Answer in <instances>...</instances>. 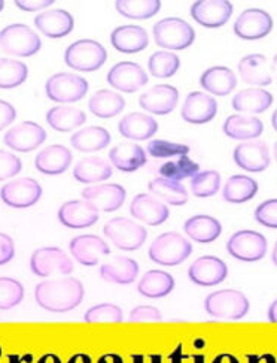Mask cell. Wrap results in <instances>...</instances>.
<instances>
[{
    "label": "cell",
    "instance_id": "6da1fadb",
    "mask_svg": "<svg viewBox=\"0 0 277 363\" xmlns=\"http://www.w3.org/2000/svg\"><path fill=\"white\" fill-rule=\"evenodd\" d=\"M84 284L76 278L47 280L35 289L36 303L49 313H67L78 308L84 301Z\"/></svg>",
    "mask_w": 277,
    "mask_h": 363
},
{
    "label": "cell",
    "instance_id": "7a4b0ae2",
    "mask_svg": "<svg viewBox=\"0 0 277 363\" xmlns=\"http://www.w3.org/2000/svg\"><path fill=\"white\" fill-rule=\"evenodd\" d=\"M192 253L191 242L176 232H165L154 240L148 250L149 259L161 267H176Z\"/></svg>",
    "mask_w": 277,
    "mask_h": 363
},
{
    "label": "cell",
    "instance_id": "3957f363",
    "mask_svg": "<svg viewBox=\"0 0 277 363\" xmlns=\"http://www.w3.org/2000/svg\"><path fill=\"white\" fill-rule=\"evenodd\" d=\"M106 60V48L93 39L76 40L64 51V63L79 72L99 71Z\"/></svg>",
    "mask_w": 277,
    "mask_h": 363
},
{
    "label": "cell",
    "instance_id": "277c9868",
    "mask_svg": "<svg viewBox=\"0 0 277 363\" xmlns=\"http://www.w3.org/2000/svg\"><path fill=\"white\" fill-rule=\"evenodd\" d=\"M251 308L249 299L239 290H218L211 293L204 301L206 313L223 320H240Z\"/></svg>",
    "mask_w": 277,
    "mask_h": 363
},
{
    "label": "cell",
    "instance_id": "5b68a950",
    "mask_svg": "<svg viewBox=\"0 0 277 363\" xmlns=\"http://www.w3.org/2000/svg\"><path fill=\"white\" fill-rule=\"evenodd\" d=\"M152 33H154L155 44L164 50L181 51L191 47L196 40V32L192 26L177 17L160 20L155 23Z\"/></svg>",
    "mask_w": 277,
    "mask_h": 363
},
{
    "label": "cell",
    "instance_id": "8992f818",
    "mask_svg": "<svg viewBox=\"0 0 277 363\" xmlns=\"http://www.w3.org/2000/svg\"><path fill=\"white\" fill-rule=\"evenodd\" d=\"M0 48L17 57H32L42 48V40L29 26L17 23L0 32Z\"/></svg>",
    "mask_w": 277,
    "mask_h": 363
},
{
    "label": "cell",
    "instance_id": "52a82bcc",
    "mask_svg": "<svg viewBox=\"0 0 277 363\" xmlns=\"http://www.w3.org/2000/svg\"><path fill=\"white\" fill-rule=\"evenodd\" d=\"M103 235L109 241H112L117 248L124 251L138 250L148 238V232L141 223L126 217L109 220L103 226Z\"/></svg>",
    "mask_w": 277,
    "mask_h": 363
},
{
    "label": "cell",
    "instance_id": "ba28073f",
    "mask_svg": "<svg viewBox=\"0 0 277 363\" xmlns=\"http://www.w3.org/2000/svg\"><path fill=\"white\" fill-rule=\"evenodd\" d=\"M88 91V82L75 74L60 72L48 78L45 93L48 99L55 104H75L84 99Z\"/></svg>",
    "mask_w": 277,
    "mask_h": 363
},
{
    "label": "cell",
    "instance_id": "9c48e42d",
    "mask_svg": "<svg viewBox=\"0 0 277 363\" xmlns=\"http://www.w3.org/2000/svg\"><path fill=\"white\" fill-rule=\"evenodd\" d=\"M30 269L40 278L51 275H69L73 271V263L59 247H42L33 251L30 257Z\"/></svg>",
    "mask_w": 277,
    "mask_h": 363
},
{
    "label": "cell",
    "instance_id": "30bf717a",
    "mask_svg": "<svg viewBox=\"0 0 277 363\" xmlns=\"http://www.w3.org/2000/svg\"><path fill=\"white\" fill-rule=\"evenodd\" d=\"M266 236L255 230L235 232L227 242V251L231 257L240 262H258L267 255Z\"/></svg>",
    "mask_w": 277,
    "mask_h": 363
},
{
    "label": "cell",
    "instance_id": "8fae6325",
    "mask_svg": "<svg viewBox=\"0 0 277 363\" xmlns=\"http://www.w3.org/2000/svg\"><path fill=\"white\" fill-rule=\"evenodd\" d=\"M42 198V187L33 178H18L9 181L0 189V199L11 208L24 209L36 205Z\"/></svg>",
    "mask_w": 277,
    "mask_h": 363
},
{
    "label": "cell",
    "instance_id": "7c38bea8",
    "mask_svg": "<svg viewBox=\"0 0 277 363\" xmlns=\"http://www.w3.org/2000/svg\"><path fill=\"white\" fill-rule=\"evenodd\" d=\"M47 141V132L42 125L35 121H23L13 125L5 136L4 143L8 148L18 152H30Z\"/></svg>",
    "mask_w": 277,
    "mask_h": 363
},
{
    "label": "cell",
    "instance_id": "4fadbf2b",
    "mask_svg": "<svg viewBox=\"0 0 277 363\" xmlns=\"http://www.w3.org/2000/svg\"><path fill=\"white\" fill-rule=\"evenodd\" d=\"M273 18L264 9H246L234 23V33L243 40H258L270 35Z\"/></svg>",
    "mask_w": 277,
    "mask_h": 363
},
{
    "label": "cell",
    "instance_id": "5bb4252c",
    "mask_svg": "<svg viewBox=\"0 0 277 363\" xmlns=\"http://www.w3.org/2000/svg\"><path fill=\"white\" fill-rule=\"evenodd\" d=\"M148 75L141 65L134 62H119L107 72L109 86L122 91L134 93L148 84Z\"/></svg>",
    "mask_w": 277,
    "mask_h": 363
},
{
    "label": "cell",
    "instance_id": "9a60e30c",
    "mask_svg": "<svg viewBox=\"0 0 277 363\" xmlns=\"http://www.w3.org/2000/svg\"><path fill=\"white\" fill-rule=\"evenodd\" d=\"M231 16L232 4L228 0H197L191 6L192 20L207 29H218L227 24Z\"/></svg>",
    "mask_w": 277,
    "mask_h": 363
},
{
    "label": "cell",
    "instance_id": "2e32d148",
    "mask_svg": "<svg viewBox=\"0 0 277 363\" xmlns=\"http://www.w3.org/2000/svg\"><path fill=\"white\" fill-rule=\"evenodd\" d=\"M127 191L119 184H95L82 190V199L91 203L97 211L114 213L126 202Z\"/></svg>",
    "mask_w": 277,
    "mask_h": 363
},
{
    "label": "cell",
    "instance_id": "e0dca14e",
    "mask_svg": "<svg viewBox=\"0 0 277 363\" xmlns=\"http://www.w3.org/2000/svg\"><path fill=\"white\" fill-rule=\"evenodd\" d=\"M179 102V91L170 84H158L146 90L138 97V105L146 113L154 116H167L176 109Z\"/></svg>",
    "mask_w": 277,
    "mask_h": 363
},
{
    "label": "cell",
    "instance_id": "ac0fdd59",
    "mask_svg": "<svg viewBox=\"0 0 277 363\" xmlns=\"http://www.w3.org/2000/svg\"><path fill=\"white\" fill-rule=\"evenodd\" d=\"M228 275V268L224 260L215 256H201L194 262L189 269V280L201 287H212L223 283Z\"/></svg>",
    "mask_w": 277,
    "mask_h": 363
},
{
    "label": "cell",
    "instance_id": "d6986e66",
    "mask_svg": "<svg viewBox=\"0 0 277 363\" xmlns=\"http://www.w3.org/2000/svg\"><path fill=\"white\" fill-rule=\"evenodd\" d=\"M234 163L246 172L259 174L270 166V150L261 141H249L235 147L232 152Z\"/></svg>",
    "mask_w": 277,
    "mask_h": 363
},
{
    "label": "cell",
    "instance_id": "ffe728a7",
    "mask_svg": "<svg viewBox=\"0 0 277 363\" xmlns=\"http://www.w3.org/2000/svg\"><path fill=\"white\" fill-rule=\"evenodd\" d=\"M71 255L84 267H95L102 257L110 255V248L97 235H79L69 244Z\"/></svg>",
    "mask_w": 277,
    "mask_h": 363
},
{
    "label": "cell",
    "instance_id": "44dd1931",
    "mask_svg": "<svg viewBox=\"0 0 277 363\" xmlns=\"http://www.w3.org/2000/svg\"><path fill=\"white\" fill-rule=\"evenodd\" d=\"M130 214L148 226H160L167 221L170 211L167 205L152 194H137L130 203Z\"/></svg>",
    "mask_w": 277,
    "mask_h": 363
},
{
    "label": "cell",
    "instance_id": "7402d4cb",
    "mask_svg": "<svg viewBox=\"0 0 277 363\" xmlns=\"http://www.w3.org/2000/svg\"><path fill=\"white\" fill-rule=\"evenodd\" d=\"M59 220L69 229H87L99 221V211L84 199L69 201L60 206Z\"/></svg>",
    "mask_w": 277,
    "mask_h": 363
},
{
    "label": "cell",
    "instance_id": "603a6c76",
    "mask_svg": "<svg viewBox=\"0 0 277 363\" xmlns=\"http://www.w3.org/2000/svg\"><path fill=\"white\" fill-rule=\"evenodd\" d=\"M181 114L189 124H206L216 117L218 104L211 94L192 91L187 96Z\"/></svg>",
    "mask_w": 277,
    "mask_h": 363
},
{
    "label": "cell",
    "instance_id": "cb8c5ba5",
    "mask_svg": "<svg viewBox=\"0 0 277 363\" xmlns=\"http://www.w3.org/2000/svg\"><path fill=\"white\" fill-rule=\"evenodd\" d=\"M72 151L64 145L54 144L37 152L35 159L36 169L44 175H61L72 164Z\"/></svg>",
    "mask_w": 277,
    "mask_h": 363
},
{
    "label": "cell",
    "instance_id": "d4e9b609",
    "mask_svg": "<svg viewBox=\"0 0 277 363\" xmlns=\"http://www.w3.org/2000/svg\"><path fill=\"white\" fill-rule=\"evenodd\" d=\"M35 26L42 35L52 39H60L72 33L75 20L69 11L51 9L39 13L35 18Z\"/></svg>",
    "mask_w": 277,
    "mask_h": 363
},
{
    "label": "cell",
    "instance_id": "484cf974",
    "mask_svg": "<svg viewBox=\"0 0 277 363\" xmlns=\"http://www.w3.org/2000/svg\"><path fill=\"white\" fill-rule=\"evenodd\" d=\"M110 44L122 54H136L149 45V36L141 26H119L110 33Z\"/></svg>",
    "mask_w": 277,
    "mask_h": 363
},
{
    "label": "cell",
    "instance_id": "4316f807",
    "mask_svg": "<svg viewBox=\"0 0 277 363\" xmlns=\"http://www.w3.org/2000/svg\"><path fill=\"white\" fill-rule=\"evenodd\" d=\"M239 74L242 79L251 86L266 87L273 82L271 66L264 54H249L239 62Z\"/></svg>",
    "mask_w": 277,
    "mask_h": 363
},
{
    "label": "cell",
    "instance_id": "83f0119b",
    "mask_svg": "<svg viewBox=\"0 0 277 363\" xmlns=\"http://www.w3.org/2000/svg\"><path fill=\"white\" fill-rule=\"evenodd\" d=\"M118 130L124 138L131 141H146L157 133L158 123L149 114L130 113L121 118Z\"/></svg>",
    "mask_w": 277,
    "mask_h": 363
},
{
    "label": "cell",
    "instance_id": "f1b7e54d",
    "mask_svg": "<svg viewBox=\"0 0 277 363\" xmlns=\"http://www.w3.org/2000/svg\"><path fill=\"white\" fill-rule=\"evenodd\" d=\"M110 163L121 172H134L146 164V152L136 143H121L109 151Z\"/></svg>",
    "mask_w": 277,
    "mask_h": 363
},
{
    "label": "cell",
    "instance_id": "f546056e",
    "mask_svg": "<svg viewBox=\"0 0 277 363\" xmlns=\"http://www.w3.org/2000/svg\"><path fill=\"white\" fill-rule=\"evenodd\" d=\"M138 275V263L134 259L126 256L112 257L103 263L100 268V277L107 283L114 284H131Z\"/></svg>",
    "mask_w": 277,
    "mask_h": 363
},
{
    "label": "cell",
    "instance_id": "4dcf8cb0",
    "mask_svg": "<svg viewBox=\"0 0 277 363\" xmlns=\"http://www.w3.org/2000/svg\"><path fill=\"white\" fill-rule=\"evenodd\" d=\"M200 86L211 94L227 96L237 87V77L225 66H213L203 72Z\"/></svg>",
    "mask_w": 277,
    "mask_h": 363
},
{
    "label": "cell",
    "instance_id": "1f68e13d",
    "mask_svg": "<svg viewBox=\"0 0 277 363\" xmlns=\"http://www.w3.org/2000/svg\"><path fill=\"white\" fill-rule=\"evenodd\" d=\"M184 232L189 240L200 244H211L223 233V225L211 216H194L184 225Z\"/></svg>",
    "mask_w": 277,
    "mask_h": 363
},
{
    "label": "cell",
    "instance_id": "d6a6232c",
    "mask_svg": "<svg viewBox=\"0 0 277 363\" xmlns=\"http://www.w3.org/2000/svg\"><path fill=\"white\" fill-rule=\"evenodd\" d=\"M232 108L237 113L262 114L273 105V94L264 89H244L232 97Z\"/></svg>",
    "mask_w": 277,
    "mask_h": 363
},
{
    "label": "cell",
    "instance_id": "836d02e7",
    "mask_svg": "<svg viewBox=\"0 0 277 363\" xmlns=\"http://www.w3.org/2000/svg\"><path fill=\"white\" fill-rule=\"evenodd\" d=\"M223 129L224 133L231 139L249 141V139H255L262 135V132H264V124L254 116L232 114L225 120Z\"/></svg>",
    "mask_w": 277,
    "mask_h": 363
},
{
    "label": "cell",
    "instance_id": "e575fe53",
    "mask_svg": "<svg viewBox=\"0 0 277 363\" xmlns=\"http://www.w3.org/2000/svg\"><path fill=\"white\" fill-rule=\"evenodd\" d=\"M73 177L81 184H97L112 177V166L102 157H86L73 167Z\"/></svg>",
    "mask_w": 277,
    "mask_h": 363
},
{
    "label": "cell",
    "instance_id": "d590c367",
    "mask_svg": "<svg viewBox=\"0 0 277 363\" xmlns=\"http://www.w3.org/2000/svg\"><path fill=\"white\" fill-rule=\"evenodd\" d=\"M175 289L173 277L160 269L148 271L137 284V291L149 299H160L170 295Z\"/></svg>",
    "mask_w": 277,
    "mask_h": 363
},
{
    "label": "cell",
    "instance_id": "8d00e7d4",
    "mask_svg": "<svg viewBox=\"0 0 277 363\" xmlns=\"http://www.w3.org/2000/svg\"><path fill=\"white\" fill-rule=\"evenodd\" d=\"M126 108L124 97L114 90H99L95 91L88 101V109L93 116L99 118H112L122 113Z\"/></svg>",
    "mask_w": 277,
    "mask_h": 363
},
{
    "label": "cell",
    "instance_id": "74e56055",
    "mask_svg": "<svg viewBox=\"0 0 277 363\" xmlns=\"http://www.w3.org/2000/svg\"><path fill=\"white\" fill-rule=\"evenodd\" d=\"M47 121L54 130L71 132L87 121V114L73 106H54L47 113Z\"/></svg>",
    "mask_w": 277,
    "mask_h": 363
},
{
    "label": "cell",
    "instance_id": "f35d334b",
    "mask_svg": "<svg viewBox=\"0 0 277 363\" xmlns=\"http://www.w3.org/2000/svg\"><path fill=\"white\" fill-rule=\"evenodd\" d=\"M148 190L164 203H169L173 206H181L188 202V191L184 184L179 181H172L165 178H155L148 184Z\"/></svg>",
    "mask_w": 277,
    "mask_h": 363
},
{
    "label": "cell",
    "instance_id": "ab89813d",
    "mask_svg": "<svg viewBox=\"0 0 277 363\" xmlns=\"http://www.w3.org/2000/svg\"><path fill=\"white\" fill-rule=\"evenodd\" d=\"M71 144L82 152H94L106 148L110 144V133L102 125H88L73 133Z\"/></svg>",
    "mask_w": 277,
    "mask_h": 363
},
{
    "label": "cell",
    "instance_id": "60d3db41",
    "mask_svg": "<svg viewBox=\"0 0 277 363\" xmlns=\"http://www.w3.org/2000/svg\"><path fill=\"white\" fill-rule=\"evenodd\" d=\"M258 183L247 175H232L227 179L223 190L224 201L230 203H244L257 196Z\"/></svg>",
    "mask_w": 277,
    "mask_h": 363
},
{
    "label": "cell",
    "instance_id": "b9f144b4",
    "mask_svg": "<svg viewBox=\"0 0 277 363\" xmlns=\"http://www.w3.org/2000/svg\"><path fill=\"white\" fill-rule=\"evenodd\" d=\"M115 9L130 20H149L161 9L160 0H117Z\"/></svg>",
    "mask_w": 277,
    "mask_h": 363
},
{
    "label": "cell",
    "instance_id": "7bdbcfd3",
    "mask_svg": "<svg viewBox=\"0 0 277 363\" xmlns=\"http://www.w3.org/2000/svg\"><path fill=\"white\" fill-rule=\"evenodd\" d=\"M29 77V67L16 59H0V89L11 90L21 86Z\"/></svg>",
    "mask_w": 277,
    "mask_h": 363
},
{
    "label": "cell",
    "instance_id": "ee69618b",
    "mask_svg": "<svg viewBox=\"0 0 277 363\" xmlns=\"http://www.w3.org/2000/svg\"><path fill=\"white\" fill-rule=\"evenodd\" d=\"M181 67V59L170 51H157L148 60V71L154 78H172Z\"/></svg>",
    "mask_w": 277,
    "mask_h": 363
},
{
    "label": "cell",
    "instance_id": "f6af8a7d",
    "mask_svg": "<svg viewBox=\"0 0 277 363\" xmlns=\"http://www.w3.org/2000/svg\"><path fill=\"white\" fill-rule=\"evenodd\" d=\"M158 172L161 178L181 183V179L196 177L200 172V166L196 162H192L188 156H181L177 160L165 162Z\"/></svg>",
    "mask_w": 277,
    "mask_h": 363
},
{
    "label": "cell",
    "instance_id": "bcb514c9",
    "mask_svg": "<svg viewBox=\"0 0 277 363\" xmlns=\"http://www.w3.org/2000/svg\"><path fill=\"white\" fill-rule=\"evenodd\" d=\"M220 187V175L216 171H203L191 178V191L197 198H211Z\"/></svg>",
    "mask_w": 277,
    "mask_h": 363
},
{
    "label": "cell",
    "instance_id": "7dc6e473",
    "mask_svg": "<svg viewBox=\"0 0 277 363\" xmlns=\"http://www.w3.org/2000/svg\"><path fill=\"white\" fill-rule=\"evenodd\" d=\"M24 299V287L13 278H0V310L16 308Z\"/></svg>",
    "mask_w": 277,
    "mask_h": 363
},
{
    "label": "cell",
    "instance_id": "c3c4849f",
    "mask_svg": "<svg viewBox=\"0 0 277 363\" xmlns=\"http://www.w3.org/2000/svg\"><path fill=\"white\" fill-rule=\"evenodd\" d=\"M189 147L185 144H176L164 139H152L148 143L146 151L149 156L155 159H170V157H181L189 155Z\"/></svg>",
    "mask_w": 277,
    "mask_h": 363
},
{
    "label": "cell",
    "instance_id": "681fc988",
    "mask_svg": "<svg viewBox=\"0 0 277 363\" xmlns=\"http://www.w3.org/2000/svg\"><path fill=\"white\" fill-rule=\"evenodd\" d=\"M122 310L115 303H99L86 313L87 323H119L122 322Z\"/></svg>",
    "mask_w": 277,
    "mask_h": 363
},
{
    "label": "cell",
    "instance_id": "f907efd6",
    "mask_svg": "<svg viewBox=\"0 0 277 363\" xmlns=\"http://www.w3.org/2000/svg\"><path fill=\"white\" fill-rule=\"evenodd\" d=\"M255 220L261 226L277 229V199H269L259 203L255 209Z\"/></svg>",
    "mask_w": 277,
    "mask_h": 363
},
{
    "label": "cell",
    "instance_id": "816d5d0a",
    "mask_svg": "<svg viewBox=\"0 0 277 363\" xmlns=\"http://www.w3.org/2000/svg\"><path fill=\"white\" fill-rule=\"evenodd\" d=\"M21 169L23 163L16 155H12V152L5 150H0V181H5L18 175Z\"/></svg>",
    "mask_w": 277,
    "mask_h": 363
},
{
    "label": "cell",
    "instance_id": "f5cc1de1",
    "mask_svg": "<svg viewBox=\"0 0 277 363\" xmlns=\"http://www.w3.org/2000/svg\"><path fill=\"white\" fill-rule=\"evenodd\" d=\"M163 315L158 308L152 305H138L131 310L129 315V322H161Z\"/></svg>",
    "mask_w": 277,
    "mask_h": 363
},
{
    "label": "cell",
    "instance_id": "db71d44e",
    "mask_svg": "<svg viewBox=\"0 0 277 363\" xmlns=\"http://www.w3.org/2000/svg\"><path fill=\"white\" fill-rule=\"evenodd\" d=\"M16 256V245L9 235L0 232V267L9 263Z\"/></svg>",
    "mask_w": 277,
    "mask_h": 363
},
{
    "label": "cell",
    "instance_id": "11a10c76",
    "mask_svg": "<svg viewBox=\"0 0 277 363\" xmlns=\"http://www.w3.org/2000/svg\"><path fill=\"white\" fill-rule=\"evenodd\" d=\"M17 118V111L9 102L0 99V130L6 129Z\"/></svg>",
    "mask_w": 277,
    "mask_h": 363
},
{
    "label": "cell",
    "instance_id": "9f6ffc18",
    "mask_svg": "<svg viewBox=\"0 0 277 363\" xmlns=\"http://www.w3.org/2000/svg\"><path fill=\"white\" fill-rule=\"evenodd\" d=\"M16 5L18 9L27 11V12H35V11H42L48 6L54 5V0H16Z\"/></svg>",
    "mask_w": 277,
    "mask_h": 363
},
{
    "label": "cell",
    "instance_id": "6f0895ef",
    "mask_svg": "<svg viewBox=\"0 0 277 363\" xmlns=\"http://www.w3.org/2000/svg\"><path fill=\"white\" fill-rule=\"evenodd\" d=\"M212 363H240L239 359L232 356V354H228V353H224V354H219L213 359Z\"/></svg>",
    "mask_w": 277,
    "mask_h": 363
},
{
    "label": "cell",
    "instance_id": "680465c9",
    "mask_svg": "<svg viewBox=\"0 0 277 363\" xmlns=\"http://www.w3.org/2000/svg\"><path fill=\"white\" fill-rule=\"evenodd\" d=\"M269 320L271 323H277V299L270 305L269 308Z\"/></svg>",
    "mask_w": 277,
    "mask_h": 363
},
{
    "label": "cell",
    "instance_id": "91938a15",
    "mask_svg": "<svg viewBox=\"0 0 277 363\" xmlns=\"http://www.w3.org/2000/svg\"><path fill=\"white\" fill-rule=\"evenodd\" d=\"M270 66H271V74H273V75L276 77V79H277V54L273 57V63H271Z\"/></svg>",
    "mask_w": 277,
    "mask_h": 363
},
{
    "label": "cell",
    "instance_id": "94428289",
    "mask_svg": "<svg viewBox=\"0 0 277 363\" xmlns=\"http://www.w3.org/2000/svg\"><path fill=\"white\" fill-rule=\"evenodd\" d=\"M271 125H273V129L277 132V109L274 111L273 116H271Z\"/></svg>",
    "mask_w": 277,
    "mask_h": 363
},
{
    "label": "cell",
    "instance_id": "6125c7cd",
    "mask_svg": "<svg viewBox=\"0 0 277 363\" xmlns=\"http://www.w3.org/2000/svg\"><path fill=\"white\" fill-rule=\"evenodd\" d=\"M271 260L273 263L277 267V242L274 244V248H273V255H271Z\"/></svg>",
    "mask_w": 277,
    "mask_h": 363
},
{
    "label": "cell",
    "instance_id": "be15d7a7",
    "mask_svg": "<svg viewBox=\"0 0 277 363\" xmlns=\"http://www.w3.org/2000/svg\"><path fill=\"white\" fill-rule=\"evenodd\" d=\"M273 155H274V160L277 162V143H276L274 147H273Z\"/></svg>",
    "mask_w": 277,
    "mask_h": 363
},
{
    "label": "cell",
    "instance_id": "e7e4bbea",
    "mask_svg": "<svg viewBox=\"0 0 277 363\" xmlns=\"http://www.w3.org/2000/svg\"><path fill=\"white\" fill-rule=\"evenodd\" d=\"M4 6H5V2H4V0H0V12H2Z\"/></svg>",
    "mask_w": 277,
    "mask_h": 363
}]
</instances>
